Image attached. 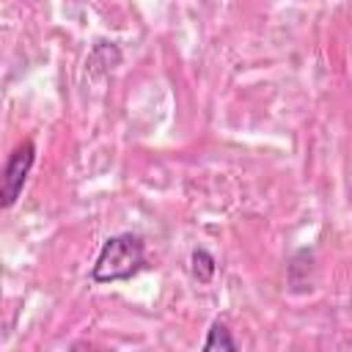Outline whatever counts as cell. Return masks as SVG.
<instances>
[{
    "label": "cell",
    "instance_id": "obj_1",
    "mask_svg": "<svg viewBox=\"0 0 352 352\" xmlns=\"http://www.w3.org/2000/svg\"><path fill=\"white\" fill-rule=\"evenodd\" d=\"M146 261V250L140 236L135 234H116L110 239H104L96 264L91 270V278L96 283H113V280H126L132 275H138V270Z\"/></svg>",
    "mask_w": 352,
    "mask_h": 352
},
{
    "label": "cell",
    "instance_id": "obj_2",
    "mask_svg": "<svg viewBox=\"0 0 352 352\" xmlns=\"http://www.w3.org/2000/svg\"><path fill=\"white\" fill-rule=\"evenodd\" d=\"M33 160H36V148H33L30 140H22V143L8 154V162H6V168H3V184H0V204H3L6 209L19 198L22 187H25V182H28V173H30V168H33Z\"/></svg>",
    "mask_w": 352,
    "mask_h": 352
},
{
    "label": "cell",
    "instance_id": "obj_3",
    "mask_svg": "<svg viewBox=\"0 0 352 352\" xmlns=\"http://www.w3.org/2000/svg\"><path fill=\"white\" fill-rule=\"evenodd\" d=\"M190 272H192V278H195L198 283H209V280L214 278V272H217L214 256H212L209 250H204V248L192 250V256H190Z\"/></svg>",
    "mask_w": 352,
    "mask_h": 352
},
{
    "label": "cell",
    "instance_id": "obj_4",
    "mask_svg": "<svg viewBox=\"0 0 352 352\" xmlns=\"http://www.w3.org/2000/svg\"><path fill=\"white\" fill-rule=\"evenodd\" d=\"M204 349L206 352H234L236 349V341L231 338V333H228V327L223 322H214L209 327V336L204 341Z\"/></svg>",
    "mask_w": 352,
    "mask_h": 352
}]
</instances>
